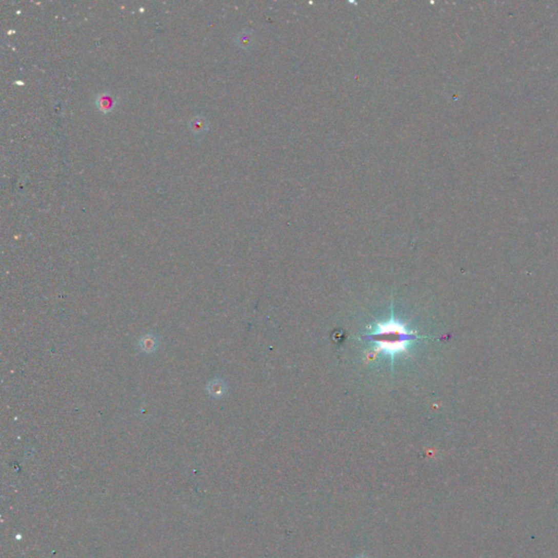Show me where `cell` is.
Segmentation results:
<instances>
[{
    "instance_id": "2",
    "label": "cell",
    "mask_w": 558,
    "mask_h": 558,
    "mask_svg": "<svg viewBox=\"0 0 558 558\" xmlns=\"http://www.w3.org/2000/svg\"><path fill=\"white\" fill-rule=\"evenodd\" d=\"M113 105H115V101H113L111 95L103 94L102 96H99V97H98L97 106L104 112L109 111L113 107Z\"/></svg>"
},
{
    "instance_id": "3",
    "label": "cell",
    "mask_w": 558,
    "mask_h": 558,
    "mask_svg": "<svg viewBox=\"0 0 558 558\" xmlns=\"http://www.w3.org/2000/svg\"><path fill=\"white\" fill-rule=\"evenodd\" d=\"M206 126H207L206 120L203 117H201V116H197V117L192 119L191 124H190L191 130L193 131L194 133L203 132V131L206 129Z\"/></svg>"
},
{
    "instance_id": "4",
    "label": "cell",
    "mask_w": 558,
    "mask_h": 558,
    "mask_svg": "<svg viewBox=\"0 0 558 558\" xmlns=\"http://www.w3.org/2000/svg\"><path fill=\"white\" fill-rule=\"evenodd\" d=\"M357 558H368V557H364V556L362 555V556H360V557H357Z\"/></svg>"
},
{
    "instance_id": "1",
    "label": "cell",
    "mask_w": 558,
    "mask_h": 558,
    "mask_svg": "<svg viewBox=\"0 0 558 558\" xmlns=\"http://www.w3.org/2000/svg\"><path fill=\"white\" fill-rule=\"evenodd\" d=\"M417 338L418 336L415 333L408 330L406 326L394 318H390L384 324H378L371 334L366 336L369 342L375 344L377 350L391 355L407 350L410 343Z\"/></svg>"
}]
</instances>
